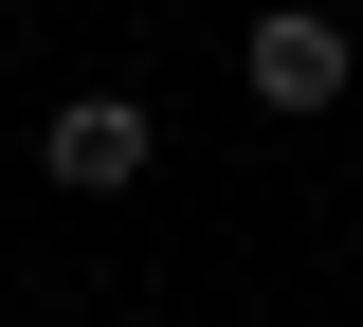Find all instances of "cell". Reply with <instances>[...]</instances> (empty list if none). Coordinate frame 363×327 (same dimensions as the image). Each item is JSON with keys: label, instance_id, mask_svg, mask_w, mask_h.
Listing matches in <instances>:
<instances>
[{"label": "cell", "instance_id": "obj_2", "mask_svg": "<svg viewBox=\"0 0 363 327\" xmlns=\"http://www.w3.org/2000/svg\"><path fill=\"white\" fill-rule=\"evenodd\" d=\"M145 164H164L145 92H55V109H37V182H55V200H128Z\"/></svg>", "mask_w": 363, "mask_h": 327}, {"label": "cell", "instance_id": "obj_1", "mask_svg": "<svg viewBox=\"0 0 363 327\" xmlns=\"http://www.w3.org/2000/svg\"><path fill=\"white\" fill-rule=\"evenodd\" d=\"M345 73H363V37L327 18V0H255V37H236V92H255L272 128H309V109H345Z\"/></svg>", "mask_w": 363, "mask_h": 327}]
</instances>
